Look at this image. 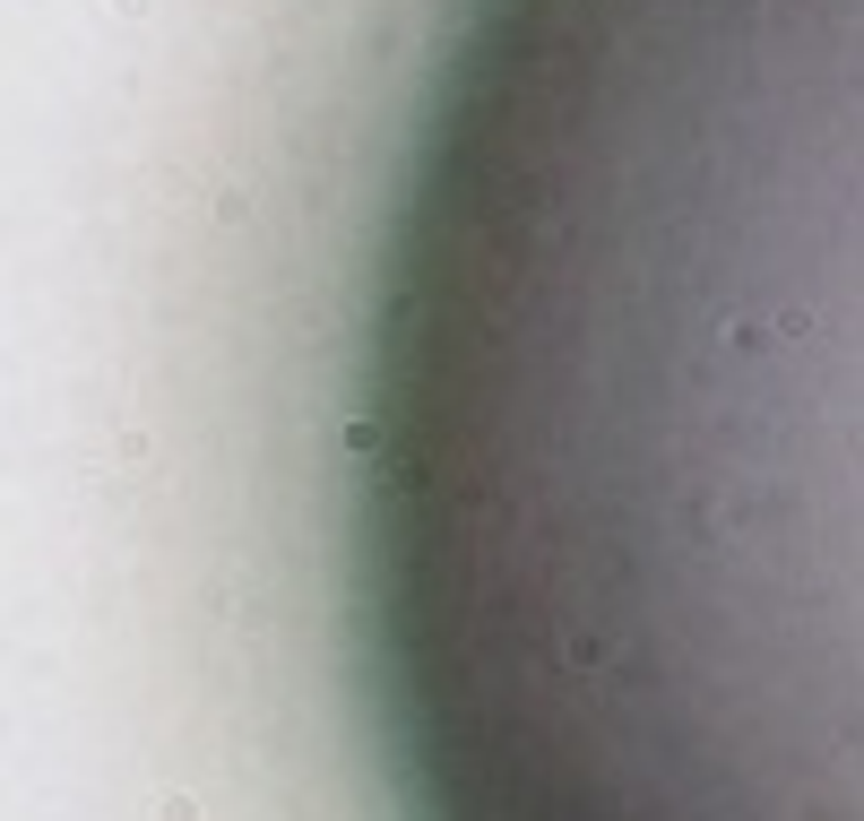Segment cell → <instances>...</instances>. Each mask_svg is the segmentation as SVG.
Masks as SVG:
<instances>
[{"instance_id": "obj_1", "label": "cell", "mask_w": 864, "mask_h": 821, "mask_svg": "<svg viewBox=\"0 0 864 821\" xmlns=\"http://www.w3.org/2000/svg\"><path fill=\"white\" fill-rule=\"evenodd\" d=\"M354 606L406 821H864V0H467Z\"/></svg>"}]
</instances>
